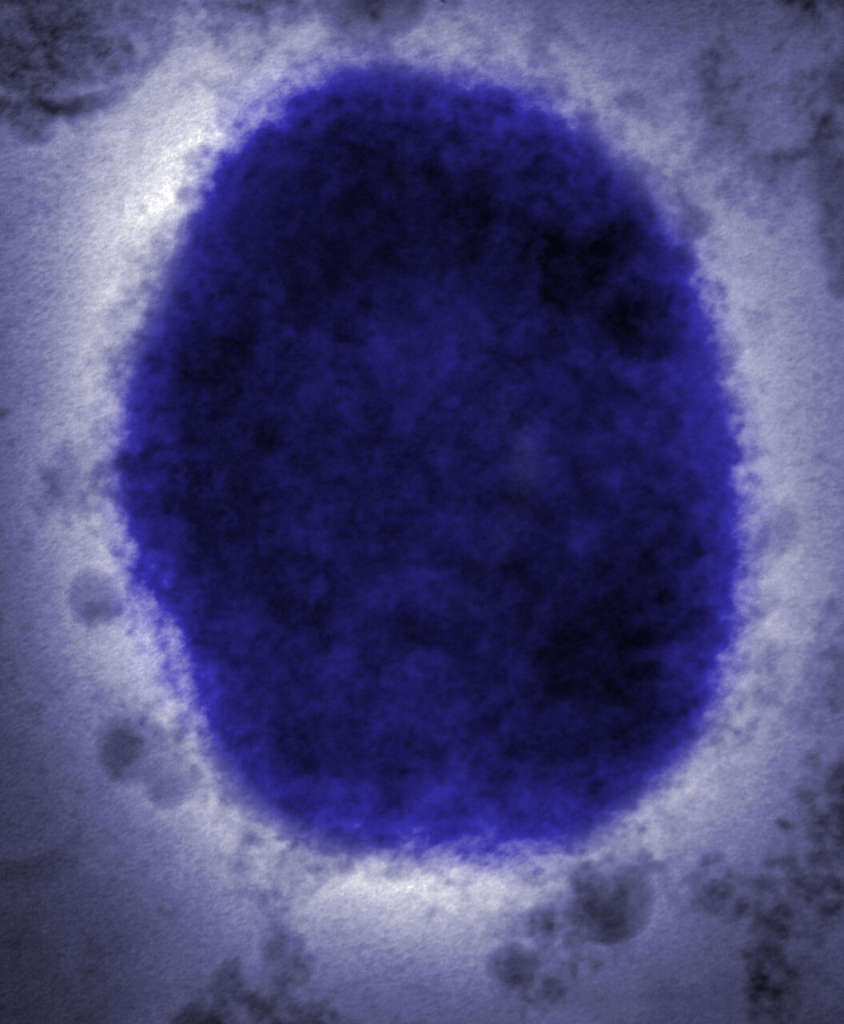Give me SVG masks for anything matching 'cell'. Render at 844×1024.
Listing matches in <instances>:
<instances>
[{
	"label": "cell",
	"instance_id": "obj_1",
	"mask_svg": "<svg viewBox=\"0 0 844 1024\" xmlns=\"http://www.w3.org/2000/svg\"><path fill=\"white\" fill-rule=\"evenodd\" d=\"M603 325L621 355L639 360L667 355L678 332L671 294L640 281L617 293Z\"/></svg>",
	"mask_w": 844,
	"mask_h": 1024
},
{
	"label": "cell",
	"instance_id": "obj_2",
	"mask_svg": "<svg viewBox=\"0 0 844 1024\" xmlns=\"http://www.w3.org/2000/svg\"><path fill=\"white\" fill-rule=\"evenodd\" d=\"M644 888L628 877L587 871L575 884L574 919L589 939L613 943L631 934L643 919Z\"/></svg>",
	"mask_w": 844,
	"mask_h": 1024
},
{
	"label": "cell",
	"instance_id": "obj_3",
	"mask_svg": "<svg viewBox=\"0 0 844 1024\" xmlns=\"http://www.w3.org/2000/svg\"><path fill=\"white\" fill-rule=\"evenodd\" d=\"M491 968L500 982L510 987H519L532 980L537 962L525 949L509 946L494 954Z\"/></svg>",
	"mask_w": 844,
	"mask_h": 1024
}]
</instances>
